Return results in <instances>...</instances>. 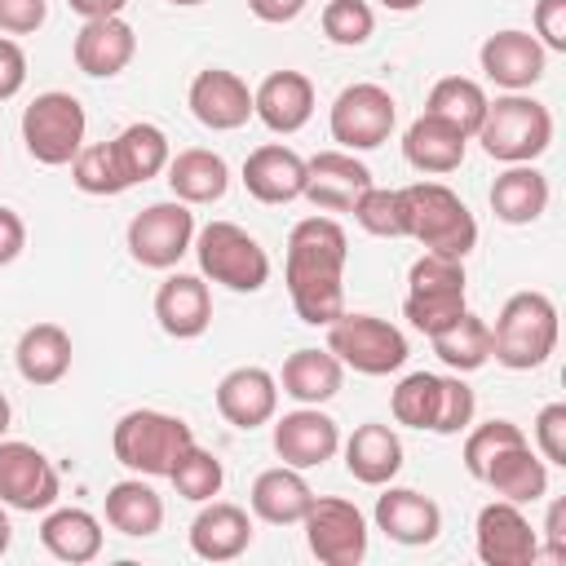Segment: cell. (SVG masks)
I'll return each instance as SVG.
<instances>
[{"label":"cell","mask_w":566,"mask_h":566,"mask_svg":"<svg viewBox=\"0 0 566 566\" xmlns=\"http://www.w3.org/2000/svg\"><path fill=\"white\" fill-rule=\"evenodd\" d=\"M190 447H195V429L181 416H168V411H155V407H133L111 429L115 460L137 478H168L172 464Z\"/></svg>","instance_id":"6da1fadb"},{"label":"cell","mask_w":566,"mask_h":566,"mask_svg":"<svg viewBox=\"0 0 566 566\" xmlns=\"http://www.w3.org/2000/svg\"><path fill=\"white\" fill-rule=\"evenodd\" d=\"M402 203H407V239H416L424 252L464 261L478 248V221L451 186L411 181V186H402Z\"/></svg>","instance_id":"7a4b0ae2"},{"label":"cell","mask_w":566,"mask_h":566,"mask_svg":"<svg viewBox=\"0 0 566 566\" xmlns=\"http://www.w3.org/2000/svg\"><path fill=\"white\" fill-rule=\"evenodd\" d=\"M557 349V305L544 292H513L491 327V358L509 371H535Z\"/></svg>","instance_id":"3957f363"},{"label":"cell","mask_w":566,"mask_h":566,"mask_svg":"<svg viewBox=\"0 0 566 566\" xmlns=\"http://www.w3.org/2000/svg\"><path fill=\"white\" fill-rule=\"evenodd\" d=\"M473 142H482V150L500 164H535L553 146V111L531 93H504L486 102Z\"/></svg>","instance_id":"277c9868"},{"label":"cell","mask_w":566,"mask_h":566,"mask_svg":"<svg viewBox=\"0 0 566 566\" xmlns=\"http://www.w3.org/2000/svg\"><path fill=\"white\" fill-rule=\"evenodd\" d=\"M195 261H199V274L230 287V292H261L270 283V256L265 248L234 221H208L195 230V243H190Z\"/></svg>","instance_id":"5b68a950"},{"label":"cell","mask_w":566,"mask_h":566,"mask_svg":"<svg viewBox=\"0 0 566 566\" xmlns=\"http://www.w3.org/2000/svg\"><path fill=\"white\" fill-rule=\"evenodd\" d=\"M84 133H88V115L75 93L49 88V93H35L31 106L22 111V146L44 168L71 164L84 146Z\"/></svg>","instance_id":"8992f818"},{"label":"cell","mask_w":566,"mask_h":566,"mask_svg":"<svg viewBox=\"0 0 566 566\" xmlns=\"http://www.w3.org/2000/svg\"><path fill=\"white\" fill-rule=\"evenodd\" d=\"M327 349L340 358V367H354L363 376H389L407 363V336L376 314H340L327 323Z\"/></svg>","instance_id":"52a82bcc"},{"label":"cell","mask_w":566,"mask_h":566,"mask_svg":"<svg viewBox=\"0 0 566 566\" xmlns=\"http://www.w3.org/2000/svg\"><path fill=\"white\" fill-rule=\"evenodd\" d=\"M394 124H398V102L385 84H371V80L345 84L327 115L332 142H340V150H354V155L385 146Z\"/></svg>","instance_id":"ba28073f"},{"label":"cell","mask_w":566,"mask_h":566,"mask_svg":"<svg viewBox=\"0 0 566 566\" xmlns=\"http://www.w3.org/2000/svg\"><path fill=\"white\" fill-rule=\"evenodd\" d=\"M195 230H199V226H195L190 203H181V199H159V203H146V208L128 221L124 243H128V256H133L137 265H146V270H172V265L190 252Z\"/></svg>","instance_id":"9c48e42d"},{"label":"cell","mask_w":566,"mask_h":566,"mask_svg":"<svg viewBox=\"0 0 566 566\" xmlns=\"http://www.w3.org/2000/svg\"><path fill=\"white\" fill-rule=\"evenodd\" d=\"M305 544L323 566H358L367 557V517L354 500L340 495H314V504L301 517Z\"/></svg>","instance_id":"30bf717a"},{"label":"cell","mask_w":566,"mask_h":566,"mask_svg":"<svg viewBox=\"0 0 566 566\" xmlns=\"http://www.w3.org/2000/svg\"><path fill=\"white\" fill-rule=\"evenodd\" d=\"M62 495L57 469L31 442L0 438V504L13 513H44Z\"/></svg>","instance_id":"8fae6325"},{"label":"cell","mask_w":566,"mask_h":566,"mask_svg":"<svg viewBox=\"0 0 566 566\" xmlns=\"http://www.w3.org/2000/svg\"><path fill=\"white\" fill-rule=\"evenodd\" d=\"M473 548L486 566H531V562H539V531L531 526L522 504L491 500L478 509Z\"/></svg>","instance_id":"7c38bea8"},{"label":"cell","mask_w":566,"mask_h":566,"mask_svg":"<svg viewBox=\"0 0 566 566\" xmlns=\"http://www.w3.org/2000/svg\"><path fill=\"white\" fill-rule=\"evenodd\" d=\"M478 62H482V75H486L491 84H500L504 93H526L531 84L544 80L548 49H544L531 31L504 27V31H495V35L482 40Z\"/></svg>","instance_id":"4fadbf2b"},{"label":"cell","mask_w":566,"mask_h":566,"mask_svg":"<svg viewBox=\"0 0 566 566\" xmlns=\"http://www.w3.org/2000/svg\"><path fill=\"white\" fill-rule=\"evenodd\" d=\"M274 455L292 469H318L340 451V424L318 407H296L274 420Z\"/></svg>","instance_id":"5bb4252c"},{"label":"cell","mask_w":566,"mask_h":566,"mask_svg":"<svg viewBox=\"0 0 566 566\" xmlns=\"http://www.w3.org/2000/svg\"><path fill=\"white\" fill-rule=\"evenodd\" d=\"M186 106L190 115L212 128V133H234L252 119V88L248 80H239L234 71L226 66H203L195 80H190V93H186Z\"/></svg>","instance_id":"9a60e30c"},{"label":"cell","mask_w":566,"mask_h":566,"mask_svg":"<svg viewBox=\"0 0 566 566\" xmlns=\"http://www.w3.org/2000/svg\"><path fill=\"white\" fill-rule=\"evenodd\" d=\"M371 186V168L354 150H318L305 159V195L318 212H349Z\"/></svg>","instance_id":"2e32d148"},{"label":"cell","mask_w":566,"mask_h":566,"mask_svg":"<svg viewBox=\"0 0 566 566\" xmlns=\"http://www.w3.org/2000/svg\"><path fill=\"white\" fill-rule=\"evenodd\" d=\"M217 411L234 429H261L279 411V376L265 367H230L217 380Z\"/></svg>","instance_id":"e0dca14e"},{"label":"cell","mask_w":566,"mask_h":566,"mask_svg":"<svg viewBox=\"0 0 566 566\" xmlns=\"http://www.w3.org/2000/svg\"><path fill=\"white\" fill-rule=\"evenodd\" d=\"M371 517H376V531H385L402 548H424L442 531V509L429 495H420L411 486H394V482H385V491L376 495Z\"/></svg>","instance_id":"ac0fdd59"},{"label":"cell","mask_w":566,"mask_h":566,"mask_svg":"<svg viewBox=\"0 0 566 566\" xmlns=\"http://www.w3.org/2000/svg\"><path fill=\"white\" fill-rule=\"evenodd\" d=\"M252 115L279 133V137H292L310 124L314 115V84L305 71H270L256 88H252Z\"/></svg>","instance_id":"d6986e66"},{"label":"cell","mask_w":566,"mask_h":566,"mask_svg":"<svg viewBox=\"0 0 566 566\" xmlns=\"http://www.w3.org/2000/svg\"><path fill=\"white\" fill-rule=\"evenodd\" d=\"M137 53V31L115 13V18H84V27L75 31L71 57L84 75L93 80H111L119 75Z\"/></svg>","instance_id":"ffe728a7"},{"label":"cell","mask_w":566,"mask_h":566,"mask_svg":"<svg viewBox=\"0 0 566 566\" xmlns=\"http://www.w3.org/2000/svg\"><path fill=\"white\" fill-rule=\"evenodd\" d=\"M243 190L256 203L301 199L305 195V159L283 142H265V146L248 150V159H243Z\"/></svg>","instance_id":"44dd1931"},{"label":"cell","mask_w":566,"mask_h":566,"mask_svg":"<svg viewBox=\"0 0 566 566\" xmlns=\"http://www.w3.org/2000/svg\"><path fill=\"white\" fill-rule=\"evenodd\" d=\"M155 318L172 340H195L212 323V292L203 274H168L155 287Z\"/></svg>","instance_id":"7402d4cb"},{"label":"cell","mask_w":566,"mask_h":566,"mask_svg":"<svg viewBox=\"0 0 566 566\" xmlns=\"http://www.w3.org/2000/svg\"><path fill=\"white\" fill-rule=\"evenodd\" d=\"M252 544V517L248 509L230 500H203V509L190 522V553L203 562H234Z\"/></svg>","instance_id":"603a6c76"},{"label":"cell","mask_w":566,"mask_h":566,"mask_svg":"<svg viewBox=\"0 0 566 566\" xmlns=\"http://www.w3.org/2000/svg\"><path fill=\"white\" fill-rule=\"evenodd\" d=\"M464 150H469V137L460 128H451L447 119L438 115H416L402 133V159L416 168V172H429V177H447L464 164Z\"/></svg>","instance_id":"cb8c5ba5"},{"label":"cell","mask_w":566,"mask_h":566,"mask_svg":"<svg viewBox=\"0 0 566 566\" xmlns=\"http://www.w3.org/2000/svg\"><path fill=\"white\" fill-rule=\"evenodd\" d=\"M71 358H75V349H71V332L62 323H31L13 345L18 376L35 389L57 385L71 371Z\"/></svg>","instance_id":"d4e9b609"},{"label":"cell","mask_w":566,"mask_h":566,"mask_svg":"<svg viewBox=\"0 0 566 566\" xmlns=\"http://www.w3.org/2000/svg\"><path fill=\"white\" fill-rule=\"evenodd\" d=\"M340 380H345V367L332 349H292L283 358V371H279V389L296 402V407H323L340 394Z\"/></svg>","instance_id":"484cf974"},{"label":"cell","mask_w":566,"mask_h":566,"mask_svg":"<svg viewBox=\"0 0 566 566\" xmlns=\"http://www.w3.org/2000/svg\"><path fill=\"white\" fill-rule=\"evenodd\" d=\"M340 451H345L349 478L363 482V486H385V482H394L398 469H402V438H398L389 424H380V420L358 424V429L340 442Z\"/></svg>","instance_id":"4316f807"},{"label":"cell","mask_w":566,"mask_h":566,"mask_svg":"<svg viewBox=\"0 0 566 566\" xmlns=\"http://www.w3.org/2000/svg\"><path fill=\"white\" fill-rule=\"evenodd\" d=\"M164 177H168L172 199H181V203H190V208L217 203V199L230 190V164H226L217 150H208V146H186V150H177V155L168 159Z\"/></svg>","instance_id":"83f0119b"},{"label":"cell","mask_w":566,"mask_h":566,"mask_svg":"<svg viewBox=\"0 0 566 566\" xmlns=\"http://www.w3.org/2000/svg\"><path fill=\"white\" fill-rule=\"evenodd\" d=\"M482 482L495 491V500H509V504H535L548 495V460L531 447V442H517L509 451H500Z\"/></svg>","instance_id":"f1b7e54d"},{"label":"cell","mask_w":566,"mask_h":566,"mask_svg":"<svg viewBox=\"0 0 566 566\" xmlns=\"http://www.w3.org/2000/svg\"><path fill=\"white\" fill-rule=\"evenodd\" d=\"M248 504H252V513H256L261 522H270V526H296V522L305 517V509L314 504V491H310V482H305L301 469L274 464V469L256 473V482H252V491H248Z\"/></svg>","instance_id":"f546056e"},{"label":"cell","mask_w":566,"mask_h":566,"mask_svg":"<svg viewBox=\"0 0 566 566\" xmlns=\"http://www.w3.org/2000/svg\"><path fill=\"white\" fill-rule=\"evenodd\" d=\"M548 208V177L535 164H504V172L491 181V212L504 226H531Z\"/></svg>","instance_id":"4dcf8cb0"},{"label":"cell","mask_w":566,"mask_h":566,"mask_svg":"<svg viewBox=\"0 0 566 566\" xmlns=\"http://www.w3.org/2000/svg\"><path fill=\"white\" fill-rule=\"evenodd\" d=\"M349 261V239L336 217H305L287 234L283 270H340Z\"/></svg>","instance_id":"1f68e13d"},{"label":"cell","mask_w":566,"mask_h":566,"mask_svg":"<svg viewBox=\"0 0 566 566\" xmlns=\"http://www.w3.org/2000/svg\"><path fill=\"white\" fill-rule=\"evenodd\" d=\"M106 522L128 539H150L164 526V495L133 473L106 491Z\"/></svg>","instance_id":"d6a6232c"},{"label":"cell","mask_w":566,"mask_h":566,"mask_svg":"<svg viewBox=\"0 0 566 566\" xmlns=\"http://www.w3.org/2000/svg\"><path fill=\"white\" fill-rule=\"evenodd\" d=\"M40 544L71 566H84L102 553V522L88 509H44Z\"/></svg>","instance_id":"836d02e7"},{"label":"cell","mask_w":566,"mask_h":566,"mask_svg":"<svg viewBox=\"0 0 566 566\" xmlns=\"http://www.w3.org/2000/svg\"><path fill=\"white\" fill-rule=\"evenodd\" d=\"M292 310L310 327H327L345 314V274L340 270H283Z\"/></svg>","instance_id":"e575fe53"},{"label":"cell","mask_w":566,"mask_h":566,"mask_svg":"<svg viewBox=\"0 0 566 566\" xmlns=\"http://www.w3.org/2000/svg\"><path fill=\"white\" fill-rule=\"evenodd\" d=\"M111 146H115V159H119L128 186H142V181L159 177V172L168 168V159H172L168 133H164L159 124H146V119L119 128V133L111 137Z\"/></svg>","instance_id":"d590c367"},{"label":"cell","mask_w":566,"mask_h":566,"mask_svg":"<svg viewBox=\"0 0 566 566\" xmlns=\"http://www.w3.org/2000/svg\"><path fill=\"white\" fill-rule=\"evenodd\" d=\"M486 102L491 97H486V88L478 80H469V75H442L429 88V97H424V115L447 119L451 128H460L473 142V133H478V124L486 115Z\"/></svg>","instance_id":"8d00e7d4"},{"label":"cell","mask_w":566,"mask_h":566,"mask_svg":"<svg viewBox=\"0 0 566 566\" xmlns=\"http://www.w3.org/2000/svg\"><path fill=\"white\" fill-rule=\"evenodd\" d=\"M429 345H433V354L451 367V371H478V367H486L491 363V323L486 318H478L473 310H464L451 327H442L438 336H429Z\"/></svg>","instance_id":"74e56055"},{"label":"cell","mask_w":566,"mask_h":566,"mask_svg":"<svg viewBox=\"0 0 566 566\" xmlns=\"http://www.w3.org/2000/svg\"><path fill=\"white\" fill-rule=\"evenodd\" d=\"M354 221L376 234V239H407V203H402V186H367L358 195V203L349 208Z\"/></svg>","instance_id":"f35d334b"},{"label":"cell","mask_w":566,"mask_h":566,"mask_svg":"<svg viewBox=\"0 0 566 566\" xmlns=\"http://www.w3.org/2000/svg\"><path fill=\"white\" fill-rule=\"evenodd\" d=\"M71 181H75V190H84V195H102V199L128 190V177H124V168H119L111 142H93V146L84 142L80 155L71 159Z\"/></svg>","instance_id":"ab89813d"},{"label":"cell","mask_w":566,"mask_h":566,"mask_svg":"<svg viewBox=\"0 0 566 566\" xmlns=\"http://www.w3.org/2000/svg\"><path fill=\"white\" fill-rule=\"evenodd\" d=\"M168 482L177 486L181 500L203 504V500H217V495H221V486H226V469H221V460H217L212 451H203V447L195 442V447L172 464Z\"/></svg>","instance_id":"60d3db41"},{"label":"cell","mask_w":566,"mask_h":566,"mask_svg":"<svg viewBox=\"0 0 566 566\" xmlns=\"http://www.w3.org/2000/svg\"><path fill=\"white\" fill-rule=\"evenodd\" d=\"M469 310V296L464 287H442V292H407L402 296V318L424 332V336H438L442 327H451L460 314Z\"/></svg>","instance_id":"b9f144b4"},{"label":"cell","mask_w":566,"mask_h":566,"mask_svg":"<svg viewBox=\"0 0 566 566\" xmlns=\"http://www.w3.org/2000/svg\"><path fill=\"white\" fill-rule=\"evenodd\" d=\"M433 407H438V376L433 371H407L389 394V411L407 429H429Z\"/></svg>","instance_id":"7bdbcfd3"},{"label":"cell","mask_w":566,"mask_h":566,"mask_svg":"<svg viewBox=\"0 0 566 566\" xmlns=\"http://www.w3.org/2000/svg\"><path fill=\"white\" fill-rule=\"evenodd\" d=\"M517 442H526V433H522V424H513V420H504V416H495V420H486V424L464 429V469H469V478H478V482H482L486 464H491L500 451L517 447Z\"/></svg>","instance_id":"ee69618b"},{"label":"cell","mask_w":566,"mask_h":566,"mask_svg":"<svg viewBox=\"0 0 566 566\" xmlns=\"http://www.w3.org/2000/svg\"><path fill=\"white\" fill-rule=\"evenodd\" d=\"M473 411H478V398H473V389L464 385V376H460V371L438 376V407H433L429 433L455 438V433H464V429L473 424Z\"/></svg>","instance_id":"f6af8a7d"},{"label":"cell","mask_w":566,"mask_h":566,"mask_svg":"<svg viewBox=\"0 0 566 566\" xmlns=\"http://www.w3.org/2000/svg\"><path fill=\"white\" fill-rule=\"evenodd\" d=\"M376 31V13L367 0H327L323 4V35L340 49H358L367 44Z\"/></svg>","instance_id":"bcb514c9"},{"label":"cell","mask_w":566,"mask_h":566,"mask_svg":"<svg viewBox=\"0 0 566 566\" xmlns=\"http://www.w3.org/2000/svg\"><path fill=\"white\" fill-rule=\"evenodd\" d=\"M535 451L548 464H566V402H548L535 416Z\"/></svg>","instance_id":"7dc6e473"},{"label":"cell","mask_w":566,"mask_h":566,"mask_svg":"<svg viewBox=\"0 0 566 566\" xmlns=\"http://www.w3.org/2000/svg\"><path fill=\"white\" fill-rule=\"evenodd\" d=\"M535 40L548 53H566V0H535Z\"/></svg>","instance_id":"c3c4849f"},{"label":"cell","mask_w":566,"mask_h":566,"mask_svg":"<svg viewBox=\"0 0 566 566\" xmlns=\"http://www.w3.org/2000/svg\"><path fill=\"white\" fill-rule=\"evenodd\" d=\"M49 18L44 0H0V31L4 35H31Z\"/></svg>","instance_id":"681fc988"},{"label":"cell","mask_w":566,"mask_h":566,"mask_svg":"<svg viewBox=\"0 0 566 566\" xmlns=\"http://www.w3.org/2000/svg\"><path fill=\"white\" fill-rule=\"evenodd\" d=\"M27 84V53L13 35H0V102L18 97Z\"/></svg>","instance_id":"f907efd6"},{"label":"cell","mask_w":566,"mask_h":566,"mask_svg":"<svg viewBox=\"0 0 566 566\" xmlns=\"http://www.w3.org/2000/svg\"><path fill=\"white\" fill-rule=\"evenodd\" d=\"M27 248V221L0 203V265H13Z\"/></svg>","instance_id":"816d5d0a"},{"label":"cell","mask_w":566,"mask_h":566,"mask_svg":"<svg viewBox=\"0 0 566 566\" xmlns=\"http://www.w3.org/2000/svg\"><path fill=\"white\" fill-rule=\"evenodd\" d=\"M539 557L566 562V500H553V509H548L544 539H539Z\"/></svg>","instance_id":"f5cc1de1"},{"label":"cell","mask_w":566,"mask_h":566,"mask_svg":"<svg viewBox=\"0 0 566 566\" xmlns=\"http://www.w3.org/2000/svg\"><path fill=\"white\" fill-rule=\"evenodd\" d=\"M305 4H310V0H248L252 18H261V22H270V27L296 22V18L305 13Z\"/></svg>","instance_id":"db71d44e"},{"label":"cell","mask_w":566,"mask_h":566,"mask_svg":"<svg viewBox=\"0 0 566 566\" xmlns=\"http://www.w3.org/2000/svg\"><path fill=\"white\" fill-rule=\"evenodd\" d=\"M80 18H115V13H124V4L128 0H66Z\"/></svg>","instance_id":"11a10c76"},{"label":"cell","mask_w":566,"mask_h":566,"mask_svg":"<svg viewBox=\"0 0 566 566\" xmlns=\"http://www.w3.org/2000/svg\"><path fill=\"white\" fill-rule=\"evenodd\" d=\"M9 544H13V522H9V509L0 504V557L9 553Z\"/></svg>","instance_id":"9f6ffc18"},{"label":"cell","mask_w":566,"mask_h":566,"mask_svg":"<svg viewBox=\"0 0 566 566\" xmlns=\"http://www.w3.org/2000/svg\"><path fill=\"white\" fill-rule=\"evenodd\" d=\"M385 9H394V13H411V9H420L424 0H380Z\"/></svg>","instance_id":"6f0895ef"},{"label":"cell","mask_w":566,"mask_h":566,"mask_svg":"<svg viewBox=\"0 0 566 566\" xmlns=\"http://www.w3.org/2000/svg\"><path fill=\"white\" fill-rule=\"evenodd\" d=\"M9 420H13V407H9V398L0 394V438L9 433Z\"/></svg>","instance_id":"680465c9"},{"label":"cell","mask_w":566,"mask_h":566,"mask_svg":"<svg viewBox=\"0 0 566 566\" xmlns=\"http://www.w3.org/2000/svg\"><path fill=\"white\" fill-rule=\"evenodd\" d=\"M168 4H177V9H195V4H203V0H168Z\"/></svg>","instance_id":"91938a15"}]
</instances>
